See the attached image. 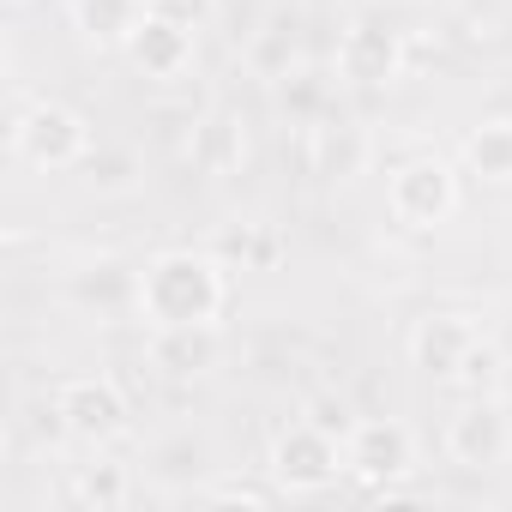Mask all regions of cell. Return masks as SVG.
I'll return each instance as SVG.
<instances>
[{
  "mask_svg": "<svg viewBox=\"0 0 512 512\" xmlns=\"http://www.w3.org/2000/svg\"><path fill=\"white\" fill-rule=\"evenodd\" d=\"M145 326H217L229 308V266L217 253L169 247L139 272V302Z\"/></svg>",
  "mask_w": 512,
  "mask_h": 512,
  "instance_id": "cell-1",
  "label": "cell"
},
{
  "mask_svg": "<svg viewBox=\"0 0 512 512\" xmlns=\"http://www.w3.org/2000/svg\"><path fill=\"white\" fill-rule=\"evenodd\" d=\"M13 151L31 169L61 175V169H85V157L97 145H91V127H85L79 109H67V103H25L13 115Z\"/></svg>",
  "mask_w": 512,
  "mask_h": 512,
  "instance_id": "cell-2",
  "label": "cell"
},
{
  "mask_svg": "<svg viewBox=\"0 0 512 512\" xmlns=\"http://www.w3.org/2000/svg\"><path fill=\"white\" fill-rule=\"evenodd\" d=\"M266 470L278 476L284 494H326L350 464H344V440L326 434V428H314V422L302 416V422H290V428L272 440Z\"/></svg>",
  "mask_w": 512,
  "mask_h": 512,
  "instance_id": "cell-3",
  "label": "cell"
},
{
  "mask_svg": "<svg viewBox=\"0 0 512 512\" xmlns=\"http://www.w3.org/2000/svg\"><path fill=\"white\" fill-rule=\"evenodd\" d=\"M127 416V392L109 374H73L55 386V422L85 446H109L115 434H127Z\"/></svg>",
  "mask_w": 512,
  "mask_h": 512,
  "instance_id": "cell-4",
  "label": "cell"
},
{
  "mask_svg": "<svg viewBox=\"0 0 512 512\" xmlns=\"http://www.w3.org/2000/svg\"><path fill=\"white\" fill-rule=\"evenodd\" d=\"M344 464L368 488H398L416 476V434L398 416H362L344 440Z\"/></svg>",
  "mask_w": 512,
  "mask_h": 512,
  "instance_id": "cell-5",
  "label": "cell"
},
{
  "mask_svg": "<svg viewBox=\"0 0 512 512\" xmlns=\"http://www.w3.org/2000/svg\"><path fill=\"white\" fill-rule=\"evenodd\" d=\"M386 205H392V217H398L404 229H434V223H446V217L458 211V175H452V163H440V157H410V163H398L392 181H386Z\"/></svg>",
  "mask_w": 512,
  "mask_h": 512,
  "instance_id": "cell-6",
  "label": "cell"
},
{
  "mask_svg": "<svg viewBox=\"0 0 512 512\" xmlns=\"http://www.w3.org/2000/svg\"><path fill=\"white\" fill-rule=\"evenodd\" d=\"M404 37L386 25V19H356L344 37H338V55H332V67H338V79L344 85H356V91H380V85H392V79H404Z\"/></svg>",
  "mask_w": 512,
  "mask_h": 512,
  "instance_id": "cell-7",
  "label": "cell"
},
{
  "mask_svg": "<svg viewBox=\"0 0 512 512\" xmlns=\"http://www.w3.org/2000/svg\"><path fill=\"white\" fill-rule=\"evenodd\" d=\"M446 452H452L458 470L512 464V416L494 404V392H476V398L446 422Z\"/></svg>",
  "mask_w": 512,
  "mask_h": 512,
  "instance_id": "cell-8",
  "label": "cell"
},
{
  "mask_svg": "<svg viewBox=\"0 0 512 512\" xmlns=\"http://www.w3.org/2000/svg\"><path fill=\"white\" fill-rule=\"evenodd\" d=\"M476 344H482V332H476L470 314H422L416 332H410V362H416L422 380H434V386H458V380H464V362H470Z\"/></svg>",
  "mask_w": 512,
  "mask_h": 512,
  "instance_id": "cell-9",
  "label": "cell"
},
{
  "mask_svg": "<svg viewBox=\"0 0 512 512\" xmlns=\"http://www.w3.org/2000/svg\"><path fill=\"white\" fill-rule=\"evenodd\" d=\"M127 61L145 73V79H181L193 67V25H175L163 19L157 7L145 13V25L127 37Z\"/></svg>",
  "mask_w": 512,
  "mask_h": 512,
  "instance_id": "cell-10",
  "label": "cell"
},
{
  "mask_svg": "<svg viewBox=\"0 0 512 512\" xmlns=\"http://www.w3.org/2000/svg\"><path fill=\"white\" fill-rule=\"evenodd\" d=\"M151 368L169 380H199L217 368L223 356V332L217 326H151Z\"/></svg>",
  "mask_w": 512,
  "mask_h": 512,
  "instance_id": "cell-11",
  "label": "cell"
},
{
  "mask_svg": "<svg viewBox=\"0 0 512 512\" xmlns=\"http://www.w3.org/2000/svg\"><path fill=\"white\" fill-rule=\"evenodd\" d=\"M368 157H374V145L356 121H332V115L308 121V169L320 181H356L368 169Z\"/></svg>",
  "mask_w": 512,
  "mask_h": 512,
  "instance_id": "cell-12",
  "label": "cell"
},
{
  "mask_svg": "<svg viewBox=\"0 0 512 512\" xmlns=\"http://www.w3.org/2000/svg\"><path fill=\"white\" fill-rule=\"evenodd\" d=\"M187 163L205 175V181H229V175H241L247 169V127L235 121V115H205L199 127H193V139H187Z\"/></svg>",
  "mask_w": 512,
  "mask_h": 512,
  "instance_id": "cell-13",
  "label": "cell"
},
{
  "mask_svg": "<svg viewBox=\"0 0 512 512\" xmlns=\"http://www.w3.org/2000/svg\"><path fill=\"white\" fill-rule=\"evenodd\" d=\"M145 13H151V0H73V31L91 49H127Z\"/></svg>",
  "mask_w": 512,
  "mask_h": 512,
  "instance_id": "cell-14",
  "label": "cell"
},
{
  "mask_svg": "<svg viewBox=\"0 0 512 512\" xmlns=\"http://www.w3.org/2000/svg\"><path fill=\"white\" fill-rule=\"evenodd\" d=\"M464 169L476 181L512 187V121H482L464 133Z\"/></svg>",
  "mask_w": 512,
  "mask_h": 512,
  "instance_id": "cell-15",
  "label": "cell"
},
{
  "mask_svg": "<svg viewBox=\"0 0 512 512\" xmlns=\"http://www.w3.org/2000/svg\"><path fill=\"white\" fill-rule=\"evenodd\" d=\"M67 494L85 512H121L133 500V476H127V464H79Z\"/></svg>",
  "mask_w": 512,
  "mask_h": 512,
  "instance_id": "cell-16",
  "label": "cell"
},
{
  "mask_svg": "<svg viewBox=\"0 0 512 512\" xmlns=\"http://www.w3.org/2000/svg\"><path fill=\"white\" fill-rule=\"evenodd\" d=\"M139 151H127V145H97L91 157H85V181L97 187V193H133L139 187Z\"/></svg>",
  "mask_w": 512,
  "mask_h": 512,
  "instance_id": "cell-17",
  "label": "cell"
},
{
  "mask_svg": "<svg viewBox=\"0 0 512 512\" xmlns=\"http://www.w3.org/2000/svg\"><path fill=\"white\" fill-rule=\"evenodd\" d=\"M223 253H229V260H241L247 272H272L284 260V241H278L272 223H241V229L223 235Z\"/></svg>",
  "mask_w": 512,
  "mask_h": 512,
  "instance_id": "cell-18",
  "label": "cell"
},
{
  "mask_svg": "<svg viewBox=\"0 0 512 512\" xmlns=\"http://www.w3.org/2000/svg\"><path fill=\"white\" fill-rule=\"evenodd\" d=\"M205 500L211 506H272V500H284V488H278L272 470L266 476H217L205 488Z\"/></svg>",
  "mask_w": 512,
  "mask_h": 512,
  "instance_id": "cell-19",
  "label": "cell"
},
{
  "mask_svg": "<svg viewBox=\"0 0 512 512\" xmlns=\"http://www.w3.org/2000/svg\"><path fill=\"white\" fill-rule=\"evenodd\" d=\"M247 67L253 73H260V79H290L296 73V43H290V31H260V37H253L247 43Z\"/></svg>",
  "mask_w": 512,
  "mask_h": 512,
  "instance_id": "cell-20",
  "label": "cell"
},
{
  "mask_svg": "<svg viewBox=\"0 0 512 512\" xmlns=\"http://www.w3.org/2000/svg\"><path fill=\"white\" fill-rule=\"evenodd\" d=\"M73 296H79V302H115V296L139 302V278L121 272L115 260H103V266H85V278H73Z\"/></svg>",
  "mask_w": 512,
  "mask_h": 512,
  "instance_id": "cell-21",
  "label": "cell"
},
{
  "mask_svg": "<svg viewBox=\"0 0 512 512\" xmlns=\"http://www.w3.org/2000/svg\"><path fill=\"white\" fill-rule=\"evenodd\" d=\"M278 97H284L290 115L326 121V79H320V73H290V79H278Z\"/></svg>",
  "mask_w": 512,
  "mask_h": 512,
  "instance_id": "cell-22",
  "label": "cell"
},
{
  "mask_svg": "<svg viewBox=\"0 0 512 512\" xmlns=\"http://www.w3.org/2000/svg\"><path fill=\"white\" fill-rule=\"evenodd\" d=\"M500 374H506V356L482 338V344L470 350V362H464V380H458V386L476 398V392H494V386H500Z\"/></svg>",
  "mask_w": 512,
  "mask_h": 512,
  "instance_id": "cell-23",
  "label": "cell"
},
{
  "mask_svg": "<svg viewBox=\"0 0 512 512\" xmlns=\"http://www.w3.org/2000/svg\"><path fill=\"white\" fill-rule=\"evenodd\" d=\"M314 428H326V434H338V440H350V428L362 422L356 410H350V398H338V392H320V398H308V410H302Z\"/></svg>",
  "mask_w": 512,
  "mask_h": 512,
  "instance_id": "cell-24",
  "label": "cell"
},
{
  "mask_svg": "<svg viewBox=\"0 0 512 512\" xmlns=\"http://www.w3.org/2000/svg\"><path fill=\"white\" fill-rule=\"evenodd\" d=\"M151 7H157L163 19H175V25H193V31L211 19V0H151Z\"/></svg>",
  "mask_w": 512,
  "mask_h": 512,
  "instance_id": "cell-25",
  "label": "cell"
}]
</instances>
